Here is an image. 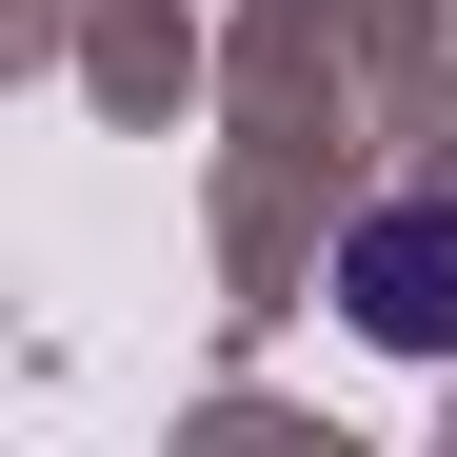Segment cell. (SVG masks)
Masks as SVG:
<instances>
[{
  "label": "cell",
  "instance_id": "1",
  "mask_svg": "<svg viewBox=\"0 0 457 457\" xmlns=\"http://www.w3.org/2000/svg\"><path fill=\"white\" fill-rule=\"evenodd\" d=\"M358 319L378 338H457V219H378L358 239Z\"/></svg>",
  "mask_w": 457,
  "mask_h": 457
}]
</instances>
